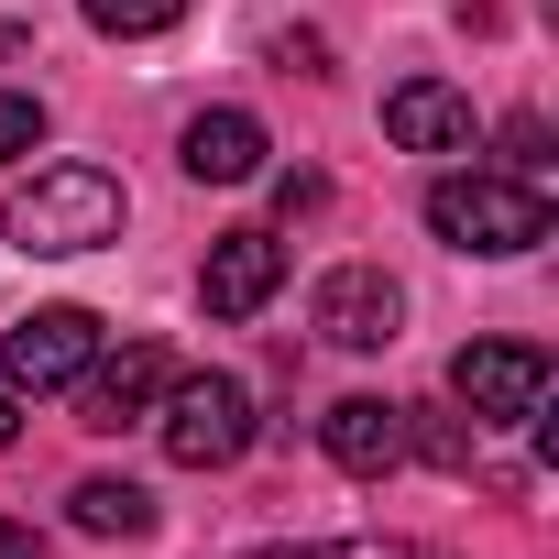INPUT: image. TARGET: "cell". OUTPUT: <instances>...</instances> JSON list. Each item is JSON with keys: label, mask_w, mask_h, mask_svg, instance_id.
Segmentation results:
<instances>
[{"label": "cell", "mask_w": 559, "mask_h": 559, "mask_svg": "<svg viewBox=\"0 0 559 559\" xmlns=\"http://www.w3.org/2000/svg\"><path fill=\"white\" fill-rule=\"evenodd\" d=\"M0 559H45V537L34 526H0Z\"/></svg>", "instance_id": "obj_17"}, {"label": "cell", "mask_w": 559, "mask_h": 559, "mask_svg": "<svg viewBox=\"0 0 559 559\" xmlns=\"http://www.w3.org/2000/svg\"><path fill=\"white\" fill-rule=\"evenodd\" d=\"M12 45H23V23H0V56H12Z\"/></svg>", "instance_id": "obj_19"}, {"label": "cell", "mask_w": 559, "mask_h": 559, "mask_svg": "<svg viewBox=\"0 0 559 559\" xmlns=\"http://www.w3.org/2000/svg\"><path fill=\"white\" fill-rule=\"evenodd\" d=\"M78 12H88V34H110V45H154V34L187 23V0H78Z\"/></svg>", "instance_id": "obj_13"}, {"label": "cell", "mask_w": 559, "mask_h": 559, "mask_svg": "<svg viewBox=\"0 0 559 559\" xmlns=\"http://www.w3.org/2000/svg\"><path fill=\"white\" fill-rule=\"evenodd\" d=\"M263 559H439V548H406V537H308V548H263Z\"/></svg>", "instance_id": "obj_14"}, {"label": "cell", "mask_w": 559, "mask_h": 559, "mask_svg": "<svg viewBox=\"0 0 559 559\" xmlns=\"http://www.w3.org/2000/svg\"><path fill=\"white\" fill-rule=\"evenodd\" d=\"M384 132H395L406 154H472V143H483V121H472V99H461L450 78H406V88H384Z\"/></svg>", "instance_id": "obj_9"}, {"label": "cell", "mask_w": 559, "mask_h": 559, "mask_svg": "<svg viewBox=\"0 0 559 559\" xmlns=\"http://www.w3.org/2000/svg\"><path fill=\"white\" fill-rule=\"evenodd\" d=\"M154 428H165V461L176 472H230L252 450V384L241 373H165Z\"/></svg>", "instance_id": "obj_3"}, {"label": "cell", "mask_w": 559, "mask_h": 559, "mask_svg": "<svg viewBox=\"0 0 559 559\" xmlns=\"http://www.w3.org/2000/svg\"><path fill=\"white\" fill-rule=\"evenodd\" d=\"M176 165H187L198 187H241V176H263V121H252V110H198V121L176 132Z\"/></svg>", "instance_id": "obj_11"}, {"label": "cell", "mask_w": 559, "mask_h": 559, "mask_svg": "<svg viewBox=\"0 0 559 559\" xmlns=\"http://www.w3.org/2000/svg\"><path fill=\"white\" fill-rule=\"evenodd\" d=\"M504 176H537L548 187V121H504Z\"/></svg>", "instance_id": "obj_16"}, {"label": "cell", "mask_w": 559, "mask_h": 559, "mask_svg": "<svg viewBox=\"0 0 559 559\" xmlns=\"http://www.w3.org/2000/svg\"><path fill=\"white\" fill-rule=\"evenodd\" d=\"M88 362H99V319L88 308H34L12 341H0V384L12 395H67Z\"/></svg>", "instance_id": "obj_5"}, {"label": "cell", "mask_w": 559, "mask_h": 559, "mask_svg": "<svg viewBox=\"0 0 559 559\" xmlns=\"http://www.w3.org/2000/svg\"><path fill=\"white\" fill-rule=\"evenodd\" d=\"M67 515H78L88 537H143V526H154V493H143L132 472H88V483L67 493Z\"/></svg>", "instance_id": "obj_12"}, {"label": "cell", "mask_w": 559, "mask_h": 559, "mask_svg": "<svg viewBox=\"0 0 559 559\" xmlns=\"http://www.w3.org/2000/svg\"><path fill=\"white\" fill-rule=\"evenodd\" d=\"M428 230L450 252H483V263H515L548 241V187L537 176H493V165H461L428 187Z\"/></svg>", "instance_id": "obj_2"}, {"label": "cell", "mask_w": 559, "mask_h": 559, "mask_svg": "<svg viewBox=\"0 0 559 559\" xmlns=\"http://www.w3.org/2000/svg\"><path fill=\"white\" fill-rule=\"evenodd\" d=\"M34 143H45V99L0 88V154H34Z\"/></svg>", "instance_id": "obj_15"}, {"label": "cell", "mask_w": 559, "mask_h": 559, "mask_svg": "<svg viewBox=\"0 0 559 559\" xmlns=\"http://www.w3.org/2000/svg\"><path fill=\"white\" fill-rule=\"evenodd\" d=\"M0 230L45 263H78V252L121 241V176L110 165H34L12 187V209H0Z\"/></svg>", "instance_id": "obj_1"}, {"label": "cell", "mask_w": 559, "mask_h": 559, "mask_svg": "<svg viewBox=\"0 0 559 559\" xmlns=\"http://www.w3.org/2000/svg\"><path fill=\"white\" fill-rule=\"evenodd\" d=\"M319 450H330L341 472H395V461H406V406H395V395H341V406L319 417Z\"/></svg>", "instance_id": "obj_10"}, {"label": "cell", "mask_w": 559, "mask_h": 559, "mask_svg": "<svg viewBox=\"0 0 559 559\" xmlns=\"http://www.w3.org/2000/svg\"><path fill=\"white\" fill-rule=\"evenodd\" d=\"M274 286H286V241H274V230H219L209 241V263H198V308L209 319H263L274 308Z\"/></svg>", "instance_id": "obj_6"}, {"label": "cell", "mask_w": 559, "mask_h": 559, "mask_svg": "<svg viewBox=\"0 0 559 559\" xmlns=\"http://www.w3.org/2000/svg\"><path fill=\"white\" fill-rule=\"evenodd\" d=\"M450 406H461L472 428H526V417L548 406V352H526V341H472V352L450 362Z\"/></svg>", "instance_id": "obj_4"}, {"label": "cell", "mask_w": 559, "mask_h": 559, "mask_svg": "<svg viewBox=\"0 0 559 559\" xmlns=\"http://www.w3.org/2000/svg\"><path fill=\"white\" fill-rule=\"evenodd\" d=\"M12 428H23V417H12V384H0V450H12Z\"/></svg>", "instance_id": "obj_18"}, {"label": "cell", "mask_w": 559, "mask_h": 559, "mask_svg": "<svg viewBox=\"0 0 559 559\" xmlns=\"http://www.w3.org/2000/svg\"><path fill=\"white\" fill-rule=\"evenodd\" d=\"M319 341L330 352H384L395 341V319H406V297H395V274H373V263H341V274H319Z\"/></svg>", "instance_id": "obj_8"}, {"label": "cell", "mask_w": 559, "mask_h": 559, "mask_svg": "<svg viewBox=\"0 0 559 559\" xmlns=\"http://www.w3.org/2000/svg\"><path fill=\"white\" fill-rule=\"evenodd\" d=\"M67 395H78V428L121 439V428H143V417H154V395H165V352H154V341H121V352H99Z\"/></svg>", "instance_id": "obj_7"}]
</instances>
